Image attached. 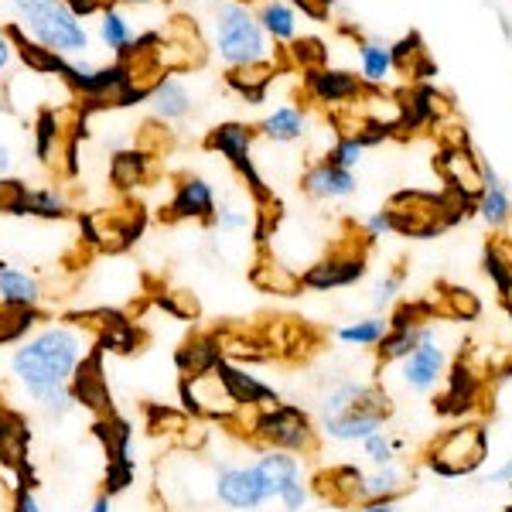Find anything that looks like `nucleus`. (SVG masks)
<instances>
[{"instance_id":"1","label":"nucleus","mask_w":512,"mask_h":512,"mask_svg":"<svg viewBox=\"0 0 512 512\" xmlns=\"http://www.w3.org/2000/svg\"><path fill=\"white\" fill-rule=\"evenodd\" d=\"M93 338L76 325H45L24 335L7 355V373L35 407L62 417L76 407L72 376L86 362Z\"/></svg>"},{"instance_id":"2","label":"nucleus","mask_w":512,"mask_h":512,"mask_svg":"<svg viewBox=\"0 0 512 512\" xmlns=\"http://www.w3.org/2000/svg\"><path fill=\"white\" fill-rule=\"evenodd\" d=\"M11 11L31 45L45 48L55 59H86L93 48L86 21L65 0H11Z\"/></svg>"},{"instance_id":"3","label":"nucleus","mask_w":512,"mask_h":512,"mask_svg":"<svg viewBox=\"0 0 512 512\" xmlns=\"http://www.w3.org/2000/svg\"><path fill=\"white\" fill-rule=\"evenodd\" d=\"M393 403L379 386L338 383L321 403V431L335 441H366L390 420Z\"/></svg>"},{"instance_id":"4","label":"nucleus","mask_w":512,"mask_h":512,"mask_svg":"<svg viewBox=\"0 0 512 512\" xmlns=\"http://www.w3.org/2000/svg\"><path fill=\"white\" fill-rule=\"evenodd\" d=\"M212 45L233 72L270 65V38L263 35L253 7L243 0H219L212 18Z\"/></svg>"},{"instance_id":"5","label":"nucleus","mask_w":512,"mask_h":512,"mask_svg":"<svg viewBox=\"0 0 512 512\" xmlns=\"http://www.w3.org/2000/svg\"><path fill=\"white\" fill-rule=\"evenodd\" d=\"M485 458H489V431L478 420H461L448 431L434 434L420 454V461L441 478L472 475L485 465Z\"/></svg>"},{"instance_id":"6","label":"nucleus","mask_w":512,"mask_h":512,"mask_svg":"<svg viewBox=\"0 0 512 512\" xmlns=\"http://www.w3.org/2000/svg\"><path fill=\"white\" fill-rule=\"evenodd\" d=\"M253 437L267 451H284V454H315L318 451V431L311 424V417L294 403H274L263 407L253 420Z\"/></svg>"},{"instance_id":"7","label":"nucleus","mask_w":512,"mask_h":512,"mask_svg":"<svg viewBox=\"0 0 512 512\" xmlns=\"http://www.w3.org/2000/svg\"><path fill=\"white\" fill-rule=\"evenodd\" d=\"M253 140H256V130L253 127L229 120V123H219V127L209 130V137H205V147H209L212 154H219V158L226 161L229 168H233L236 175L246 181V188L253 192L256 202H267L270 188H267V181L260 178V171H256Z\"/></svg>"},{"instance_id":"8","label":"nucleus","mask_w":512,"mask_h":512,"mask_svg":"<svg viewBox=\"0 0 512 512\" xmlns=\"http://www.w3.org/2000/svg\"><path fill=\"white\" fill-rule=\"evenodd\" d=\"M253 468L267 485L270 499H277L287 512H301L308 506V485H304V468L297 461V454L263 451Z\"/></svg>"},{"instance_id":"9","label":"nucleus","mask_w":512,"mask_h":512,"mask_svg":"<svg viewBox=\"0 0 512 512\" xmlns=\"http://www.w3.org/2000/svg\"><path fill=\"white\" fill-rule=\"evenodd\" d=\"M216 499L233 512H256L267 506L270 495L253 465H222L216 472Z\"/></svg>"},{"instance_id":"10","label":"nucleus","mask_w":512,"mask_h":512,"mask_svg":"<svg viewBox=\"0 0 512 512\" xmlns=\"http://www.w3.org/2000/svg\"><path fill=\"white\" fill-rule=\"evenodd\" d=\"M482 393H485L482 373H478L472 362H465V355H461L448 373H444V390L434 400V410L441 417H465L482 403Z\"/></svg>"},{"instance_id":"11","label":"nucleus","mask_w":512,"mask_h":512,"mask_svg":"<svg viewBox=\"0 0 512 512\" xmlns=\"http://www.w3.org/2000/svg\"><path fill=\"white\" fill-rule=\"evenodd\" d=\"M55 72L69 79L72 86L86 96H117L123 86H130V79H127V72H123L120 62L93 65L89 59H55Z\"/></svg>"},{"instance_id":"12","label":"nucleus","mask_w":512,"mask_h":512,"mask_svg":"<svg viewBox=\"0 0 512 512\" xmlns=\"http://www.w3.org/2000/svg\"><path fill=\"white\" fill-rule=\"evenodd\" d=\"M369 274L366 253L355 250H338L325 260H318L315 267H308L301 274V284L308 291H335V287H352Z\"/></svg>"},{"instance_id":"13","label":"nucleus","mask_w":512,"mask_h":512,"mask_svg":"<svg viewBox=\"0 0 512 512\" xmlns=\"http://www.w3.org/2000/svg\"><path fill=\"white\" fill-rule=\"evenodd\" d=\"M441 113H444V96L437 93L431 82H414L407 89V96L400 99L396 127H400V134H414V130H424L441 120Z\"/></svg>"},{"instance_id":"14","label":"nucleus","mask_w":512,"mask_h":512,"mask_svg":"<svg viewBox=\"0 0 512 512\" xmlns=\"http://www.w3.org/2000/svg\"><path fill=\"white\" fill-rule=\"evenodd\" d=\"M11 198H0V209L14 216H38V219H62L69 216V198L59 188H21L11 181Z\"/></svg>"},{"instance_id":"15","label":"nucleus","mask_w":512,"mask_h":512,"mask_svg":"<svg viewBox=\"0 0 512 512\" xmlns=\"http://www.w3.org/2000/svg\"><path fill=\"white\" fill-rule=\"evenodd\" d=\"M444 373H448V355H444V349L434 342V338L420 342L417 349L403 359V383L417 393L434 390V386L444 379Z\"/></svg>"},{"instance_id":"16","label":"nucleus","mask_w":512,"mask_h":512,"mask_svg":"<svg viewBox=\"0 0 512 512\" xmlns=\"http://www.w3.org/2000/svg\"><path fill=\"white\" fill-rule=\"evenodd\" d=\"M147 106H151L154 120L161 123H181L192 113V89L181 76H164L147 93Z\"/></svg>"},{"instance_id":"17","label":"nucleus","mask_w":512,"mask_h":512,"mask_svg":"<svg viewBox=\"0 0 512 512\" xmlns=\"http://www.w3.org/2000/svg\"><path fill=\"white\" fill-rule=\"evenodd\" d=\"M168 212H171V219L212 222V216H216V192H212V185L205 178L188 175L178 185V192H175V198H171Z\"/></svg>"},{"instance_id":"18","label":"nucleus","mask_w":512,"mask_h":512,"mask_svg":"<svg viewBox=\"0 0 512 512\" xmlns=\"http://www.w3.org/2000/svg\"><path fill=\"white\" fill-rule=\"evenodd\" d=\"M304 86H308V93L325 106L349 103V99L362 93V79L345 69H308Z\"/></svg>"},{"instance_id":"19","label":"nucleus","mask_w":512,"mask_h":512,"mask_svg":"<svg viewBox=\"0 0 512 512\" xmlns=\"http://www.w3.org/2000/svg\"><path fill=\"white\" fill-rule=\"evenodd\" d=\"M301 188L311 198H321V202H338V198H349L355 192V175L352 171L335 168L332 161H315L301 178Z\"/></svg>"},{"instance_id":"20","label":"nucleus","mask_w":512,"mask_h":512,"mask_svg":"<svg viewBox=\"0 0 512 512\" xmlns=\"http://www.w3.org/2000/svg\"><path fill=\"white\" fill-rule=\"evenodd\" d=\"M96 38H99V45H103L106 52L117 55V59H123V55L134 52L137 28L130 24V18H127V11H123V7L106 4V7H99V14H96Z\"/></svg>"},{"instance_id":"21","label":"nucleus","mask_w":512,"mask_h":512,"mask_svg":"<svg viewBox=\"0 0 512 512\" xmlns=\"http://www.w3.org/2000/svg\"><path fill=\"white\" fill-rule=\"evenodd\" d=\"M41 301V284L35 274L0 260V304L14 311H35Z\"/></svg>"},{"instance_id":"22","label":"nucleus","mask_w":512,"mask_h":512,"mask_svg":"<svg viewBox=\"0 0 512 512\" xmlns=\"http://www.w3.org/2000/svg\"><path fill=\"white\" fill-rule=\"evenodd\" d=\"M216 373L222 376V383L229 386V393H233V400L239 403V407H260L263 410V407H274V403H277L274 386L260 383V379L250 376V373H243V369L219 362Z\"/></svg>"},{"instance_id":"23","label":"nucleus","mask_w":512,"mask_h":512,"mask_svg":"<svg viewBox=\"0 0 512 512\" xmlns=\"http://www.w3.org/2000/svg\"><path fill=\"white\" fill-rule=\"evenodd\" d=\"M256 134L274 140V144H294V140L308 134V113L294 103L277 106L274 113H267V117L256 123Z\"/></svg>"},{"instance_id":"24","label":"nucleus","mask_w":512,"mask_h":512,"mask_svg":"<svg viewBox=\"0 0 512 512\" xmlns=\"http://www.w3.org/2000/svg\"><path fill=\"white\" fill-rule=\"evenodd\" d=\"M253 14L270 41L287 45V41L297 38V7L291 0H260V4L253 7Z\"/></svg>"},{"instance_id":"25","label":"nucleus","mask_w":512,"mask_h":512,"mask_svg":"<svg viewBox=\"0 0 512 512\" xmlns=\"http://www.w3.org/2000/svg\"><path fill=\"white\" fill-rule=\"evenodd\" d=\"M475 212L489 222L492 229H506L512 222V198L506 192L495 171L485 168V181H482V192H478V202H475Z\"/></svg>"},{"instance_id":"26","label":"nucleus","mask_w":512,"mask_h":512,"mask_svg":"<svg viewBox=\"0 0 512 512\" xmlns=\"http://www.w3.org/2000/svg\"><path fill=\"white\" fill-rule=\"evenodd\" d=\"M393 52L386 41H376V38H366L359 41V79L366 86H383L386 79L393 76Z\"/></svg>"},{"instance_id":"27","label":"nucleus","mask_w":512,"mask_h":512,"mask_svg":"<svg viewBox=\"0 0 512 512\" xmlns=\"http://www.w3.org/2000/svg\"><path fill=\"white\" fill-rule=\"evenodd\" d=\"M427 338H434L431 325H424V328H390V332L383 335V342L376 345V362H379V366H390V362L407 359V355L414 352L420 342H427Z\"/></svg>"},{"instance_id":"28","label":"nucleus","mask_w":512,"mask_h":512,"mask_svg":"<svg viewBox=\"0 0 512 512\" xmlns=\"http://www.w3.org/2000/svg\"><path fill=\"white\" fill-rule=\"evenodd\" d=\"M403 489H407V485H403V475L396 465H383V468H376L373 475L362 478V495H366V502H396Z\"/></svg>"},{"instance_id":"29","label":"nucleus","mask_w":512,"mask_h":512,"mask_svg":"<svg viewBox=\"0 0 512 512\" xmlns=\"http://www.w3.org/2000/svg\"><path fill=\"white\" fill-rule=\"evenodd\" d=\"M253 280H256V287H263V291H270V294L294 297L304 291L301 274H294L291 267H280V263H263V267H256Z\"/></svg>"},{"instance_id":"30","label":"nucleus","mask_w":512,"mask_h":512,"mask_svg":"<svg viewBox=\"0 0 512 512\" xmlns=\"http://www.w3.org/2000/svg\"><path fill=\"white\" fill-rule=\"evenodd\" d=\"M362 475L355 465H342V468H332V472L325 475V492H332L335 502H352V506H359V502H366V495H362Z\"/></svg>"},{"instance_id":"31","label":"nucleus","mask_w":512,"mask_h":512,"mask_svg":"<svg viewBox=\"0 0 512 512\" xmlns=\"http://www.w3.org/2000/svg\"><path fill=\"white\" fill-rule=\"evenodd\" d=\"M390 332V321L383 318H359L352 325L338 328V342L342 345H359V349H376L383 342V335Z\"/></svg>"},{"instance_id":"32","label":"nucleus","mask_w":512,"mask_h":512,"mask_svg":"<svg viewBox=\"0 0 512 512\" xmlns=\"http://www.w3.org/2000/svg\"><path fill=\"white\" fill-rule=\"evenodd\" d=\"M362 154H366V147L359 144V137L345 134V137H338L332 144V151H328L325 161H332L335 168H342V171H355V168H359V161H362Z\"/></svg>"},{"instance_id":"33","label":"nucleus","mask_w":512,"mask_h":512,"mask_svg":"<svg viewBox=\"0 0 512 512\" xmlns=\"http://www.w3.org/2000/svg\"><path fill=\"white\" fill-rule=\"evenodd\" d=\"M362 451H366V458L373 461L376 468H383V465H393L396 441H393V437H386L383 431H376L373 437H366V441H362Z\"/></svg>"},{"instance_id":"34","label":"nucleus","mask_w":512,"mask_h":512,"mask_svg":"<svg viewBox=\"0 0 512 512\" xmlns=\"http://www.w3.org/2000/svg\"><path fill=\"white\" fill-rule=\"evenodd\" d=\"M229 82H233V86L246 99H250L253 106H260L263 103V93H267L270 76H253V69H243V72H233V76H229Z\"/></svg>"},{"instance_id":"35","label":"nucleus","mask_w":512,"mask_h":512,"mask_svg":"<svg viewBox=\"0 0 512 512\" xmlns=\"http://www.w3.org/2000/svg\"><path fill=\"white\" fill-rule=\"evenodd\" d=\"M212 226H216L219 233H243V229L250 226V212L236 209V205H216Z\"/></svg>"},{"instance_id":"36","label":"nucleus","mask_w":512,"mask_h":512,"mask_svg":"<svg viewBox=\"0 0 512 512\" xmlns=\"http://www.w3.org/2000/svg\"><path fill=\"white\" fill-rule=\"evenodd\" d=\"M390 52H393V65H396V69H407L410 62L424 55V41H420L417 31H410V35H403L400 41H396V45H390Z\"/></svg>"},{"instance_id":"37","label":"nucleus","mask_w":512,"mask_h":512,"mask_svg":"<svg viewBox=\"0 0 512 512\" xmlns=\"http://www.w3.org/2000/svg\"><path fill=\"white\" fill-rule=\"evenodd\" d=\"M454 308H448L451 318H461V321H472L482 315V304H478V297L472 291H461V287H454V291L448 294Z\"/></svg>"},{"instance_id":"38","label":"nucleus","mask_w":512,"mask_h":512,"mask_svg":"<svg viewBox=\"0 0 512 512\" xmlns=\"http://www.w3.org/2000/svg\"><path fill=\"white\" fill-rule=\"evenodd\" d=\"M400 287H403V270H393L390 277H383V280L376 284L373 304H376V308H386V304H393V301H396V294H400Z\"/></svg>"},{"instance_id":"39","label":"nucleus","mask_w":512,"mask_h":512,"mask_svg":"<svg viewBox=\"0 0 512 512\" xmlns=\"http://www.w3.org/2000/svg\"><path fill=\"white\" fill-rule=\"evenodd\" d=\"M362 233H366V239H379V236L393 233V216H390V209L373 212V216L362 222Z\"/></svg>"},{"instance_id":"40","label":"nucleus","mask_w":512,"mask_h":512,"mask_svg":"<svg viewBox=\"0 0 512 512\" xmlns=\"http://www.w3.org/2000/svg\"><path fill=\"white\" fill-rule=\"evenodd\" d=\"M14 62H18V41L11 38V31L0 28V76H7Z\"/></svg>"},{"instance_id":"41","label":"nucleus","mask_w":512,"mask_h":512,"mask_svg":"<svg viewBox=\"0 0 512 512\" xmlns=\"http://www.w3.org/2000/svg\"><path fill=\"white\" fill-rule=\"evenodd\" d=\"M52 140H55V117H41L38 140H35V154H38L41 161L48 158V147H52Z\"/></svg>"},{"instance_id":"42","label":"nucleus","mask_w":512,"mask_h":512,"mask_svg":"<svg viewBox=\"0 0 512 512\" xmlns=\"http://www.w3.org/2000/svg\"><path fill=\"white\" fill-rule=\"evenodd\" d=\"M407 69H410V76H414L417 82H427V79H431V76H437V62L431 59V55H420V59H414V62H410L407 65Z\"/></svg>"},{"instance_id":"43","label":"nucleus","mask_w":512,"mask_h":512,"mask_svg":"<svg viewBox=\"0 0 512 512\" xmlns=\"http://www.w3.org/2000/svg\"><path fill=\"white\" fill-rule=\"evenodd\" d=\"M14 512H45V509H41V502L35 499V492L21 489L18 499H14Z\"/></svg>"},{"instance_id":"44","label":"nucleus","mask_w":512,"mask_h":512,"mask_svg":"<svg viewBox=\"0 0 512 512\" xmlns=\"http://www.w3.org/2000/svg\"><path fill=\"white\" fill-rule=\"evenodd\" d=\"M396 502H359V506H352V512H393Z\"/></svg>"},{"instance_id":"45","label":"nucleus","mask_w":512,"mask_h":512,"mask_svg":"<svg viewBox=\"0 0 512 512\" xmlns=\"http://www.w3.org/2000/svg\"><path fill=\"white\" fill-rule=\"evenodd\" d=\"M11 168H14V154H11V147H0V181H4L7 175H11Z\"/></svg>"},{"instance_id":"46","label":"nucleus","mask_w":512,"mask_h":512,"mask_svg":"<svg viewBox=\"0 0 512 512\" xmlns=\"http://www.w3.org/2000/svg\"><path fill=\"white\" fill-rule=\"evenodd\" d=\"M492 482H509V485H512V461H506L502 468H495V472H492Z\"/></svg>"},{"instance_id":"47","label":"nucleus","mask_w":512,"mask_h":512,"mask_svg":"<svg viewBox=\"0 0 512 512\" xmlns=\"http://www.w3.org/2000/svg\"><path fill=\"white\" fill-rule=\"evenodd\" d=\"M86 512H113V506H110V495H99V499H93V506H89Z\"/></svg>"},{"instance_id":"48","label":"nucleus","mask_w":512,"mask_h":512,"mask_svg":"<svg viewBox=\"0 0 512 512\" xmlns=\"http://www.w3.org/2000/svg\"><path fill=\"white\" fill-rule=\"evenodd\" d=\"M325 4H335V0H325Z\"/></svg>"},{"instance_id":"49","label":"nucleus","mask_w":512,"mask_h":512,"mask_svg":"<svg viewBox=\"0 0 512 512\" xmlns=\"http://www.w3.org/2000/svg\"><path fill=\"white\" fill-rule=\"evenodd\" d=\"M0 188H4V185H0Z\"/></svg>"}]
</instances>
